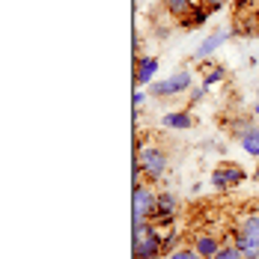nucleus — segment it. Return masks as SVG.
I'll use <instances>...</instances> for the list:
<instances>
[{"label":"nucleus","instance_id":"17","mask_svg":"<svg viewBox=\"0 0 259 259\" xmlns=\"http://www.w3.org/2000/svg\"><path fill=\"white\" fill-rule=\"evenodd\" d=\"M206 93H208V83H206V80H203L200 87H194V90H191V107L203 102V99H206Z\"/></svg>","mask_w":259,"mask_h":259},{"label":"nucleus","instance_id":"14","mask_svg":"<svg viewBox=\"0 0 259 259\" xmlns=\"http://www.w3.org/2000/svg\"><path fill=\"white\" fill-rule=\"evenodd\" d=\"M203 0H164V9L173 15V18H179V21H185L197 6H200Z\"/></svg>","mask_w":259,"mask_h":259},{"label":"nucleus","instance_id":"18","mask_svg":"<svg viewBox=\"0 0 259 259\" xmlns=\"http://www.w3.org/2000/svg\"><path fill=\"white\" fill-rule=\"evenodd\" d=\"M173 250H179L176 247V233H167L164 235V253H173Z\"/></svg>","mask_w":259,"mask_h":259},{"label":"nucleus","instance_id":"19","mask_svg":"<svg viewBox=\"0 0 259 259\" xmlns=\"http://www.w3.org/2000/svg\"><path fill=\"white\" fill-rule=\"evenodd\" d=\"M221 78H224V66H214V69H211V72H208L206 83H208V87H211V83H214V80H221Z\"/></svg>","mask_w":259,"mask_h":259},{"label":"nucleus","instance_id":"9","mask_svg":"<svg viewBox=\"0 0 259 259\" xmlns=\"http://www.w3.org/2000/svg\"><path fill=\"white\" fill-rule=\"evenodd\" d=\"M179 214V200L173 191H161L158 194V206H155V224H170Z\"/></svg>","mask_w":259,"mask_h":259},{"label":"nucleus","instance_id":"3","mask_svg":"<svg viewBox=\"0 0 259 259\" xmlns=\"http://www.w3.org/2000/svg\"><path fill=\"white\" fill-rule=\"evenodd\" d=\"M191 87H194V72H191L188 66H182V69H176L170 78L152 80V83H149V96H152L155 102H170V99L182 96V93L191 90Z\"/></svg>","mask_w":259,"mask_h":259},{"label":"nucleus","instance_id":"22","mask_svg":"<svg viewBox=\"0 0 259 259\" xmlns=\"http://www.w3.org/2000/svg\"><path fill=\"white\" fill-rule=\"evenodd\" d=\"M250 113H253V116H256V119H259V99H256V102H253V107H250Z\"/></svg>","mask_w":259,"mask_h":259},{"label":"nucleus","instance_id":"10","mask_svg":"<svg viewBox=\"0 0 259 259\" xmlns=\"http://www.w3.org/2000/svg\"><path fill=\"white\" fill-rule=\"evenodd\" d=\"M230 36H233V30H214V33H208L206 39L197 45V51H194V60H208V57L218 51V48H221V45H224Z\"/></svg>","mask_w":259,"mask_h":259},{"label":"nucleus","instance_id":"13","mask_svg":"<svg viewBox=\"0 0 259 259\" xmlns=\"http://www.w3.org/2000/svg\"><path fill=\"white\" fill-rule=\"evenodd\" d=\"M194 113L191 110H170L164 119H161V125L164 128H179V131H185V128H194Z\"/></svg>","mask_w":259,"mask_h":259},{"label":"nucleus","instance_id":"4","mask_svg":"<svg viewBox=\"0 0 259 259\" xmlns=\"http://www.w3.org/2000/svg\"><path fill=\"white\" fill-rule=\"evenodd\" d=\"M155 206H158V194L146 185H134L131 191V227H143V224H152L155 221Z\"/></svg>","mask_w":259,"mask_h":259},{"label":"nucleus","instance_id":"7","mask_svg":"<svg viewBox=\"0 0 259 259\" xmlns=\"http://www.w3.org/2000/svg\"><path fill=\"white\" fill-rule=\"evenodd\" d=\"M233 36H259V12L250 0H238L233 9Z\"/></svg>","mask_w":259,"mask_h":259},{"label":"nucleus","instance_id":"24","mask_svg":"<svg viewBox=\"0 0 259 259\" xmlns=\"http://www.w3.org/2000/svg\"><path fill=\"white\" fill-rule=\"evenodd\" d=\"M253 179H256V182H259V167H256V173H253Z\"/></svg>","mask_w":259,"mask_h":259},{"label":"nucleus","instance_id":"20","mask_svg":"<svg viewBox=\"0 0 259 259\" xmlns=\"http://www.w3.org/2000/svg\"><path fill=\"white\" fill-rule=\"evenodd\" d=\"M146 102V93H143V90H137V93H134V107H137V110H140V104Z\"/></svg>","mask_w":259,"mask_h":259},{"label":"nucleus","instance_id":"16","mask_svg":"<svg viewBox=\"0 0 259 259\" xmlns=\"http://www.w3.org/2000/svg\"><path fill=\"white\" fill-rule=\"evenodd\" d=\"M211 259H244V256H241V250H238L235 244H230V247H221Z\"/></svg>","mask_w":259,"mask_h":259},{"label":"nucleus","instance_id":"6","mask_svg":"<svg viewBox=\"0 0 259 259\" xmlns=\"http://www.w3.org/2000/svg\"><path fill=\"white\" fill-rule=\"evenodd\" d=\"M235 247L244 259H259V214H244L235 227Z\"/></svg>","mask_w":259,"mask_h":259},{"label":"nucleus","instance_id":"12","mask_svg":"<svg viewBox=\"0 0 259 259\" xmlns=\"http://www.w3.org/2000/svg\"><path fill=\"white\" fill-rule=\"evenodd\" d=\"M191 247L200 253V256H206V259H211L218 250H221V241L214 238L211 233H197L194 238H191Z\"/></svg>","mask_w":259,"mask_h":259},{"label":"nucleus","instance_id":"11","mask_svg":"<svg viewBox=\"0 0 259 259\" xmlns=\"http://www.w3.org/2000/svg\"><path fill=\"white\" fill-rule=\"evenodd\" d=\"M155 72H158V57H137V75H134V80H137V87H149L152 80H155Z\"/></svg>","mask_w":259,"mask_h":259},{"label":"nucleus","instance_id":"15","mask_svg":"<svg viewBox=\"0 0 259 259\" xmlns=\"http://www.w3.org/2000/svg\"><path fill=\"white\" fill-rule=\"evenodd\" d=\"M167 259H206L200 256L194 247H179V250H173V253H167Z\"/></svg>","mask_w":259,"mask_h":259},{"label":"nucleus","instance_id":"2","mask_svg":"<svg viewBox=\"0 0 259 259\" xmlns=\"http://www.w3.org/2000/svg\"><path fill=\"white\" fill-rule=\"evenodd\" d=\"M131 250L134 259H161L164 256V238L158 233V224H143L131 227Z\"/></svg>","mask_w":259,"mask_h":259},{"label":"nucleus","instance_id":"1","mask_svg":"<svg viewBox=\"0 0 259 259\" xmlns=\"http://www.w3.org/2000/svg\"><path fill=\"white\" fill-rule=\"evenodd\" d=\"M134 164L140 167V173H143L146 182H158L167 173V167H170V152H167L161 143H140Z\"/></svg>","mask_w":259,"mask_h":259},{"label":"nucleus","instance_id":"23","mask_svg":"<svg viewBox=\"0 0 259 259\" xmlns=\"http://www.w3.org/2000/svg\"><path fill=\"white\" fill-rule=\"evenodd\" d=\"M250 3H253V6H256V12H259V0H250Z\"/></svg>","mask_w":259,"mask_h":259},{"label":"nucleus","instance_id":"8","mask_svg":"<svg viewBox=\"0 0 259 259\" xmlns=\"http://www.w3.org/2000/svg\"><path fill=\"white\" fill-rule=\"evenodd\" d=\"M244 170L238 167V164H221V167H214V173H211V185L218 188V191H233L235 185H241L244 182Z\"/></svg>","mask_w":259,"mask_h":259},{"label":"nucleus","instance_id":"5","mask_svg":"<svg viewBox=\"0 0 259 259\" xmlns=\"http://www.w3.org/2000/svg\"><path fill=\"white\" fill-rule=\"evenodd\" d=\"M227 128H230V134L241 143L244 152H250V155L259 158V119L253 113H250V116H233V119L227 122Z\"/></svg>","mask_w":259,"mask_h":259},{"label":"nucleus","instance_id":"21","mask_svg":"<svg viewBox=\"0 0 259 259\" xmlns=\"http://www.w3.org/2000/svg\"><path fill=\"white\" fill-rule=\"evenodd\" d=\"M203 3H206L208 9H218V6H224V3H227V0H203Z\"/></svg>","mask_w":259,"mask_h":259}]
</instances>
